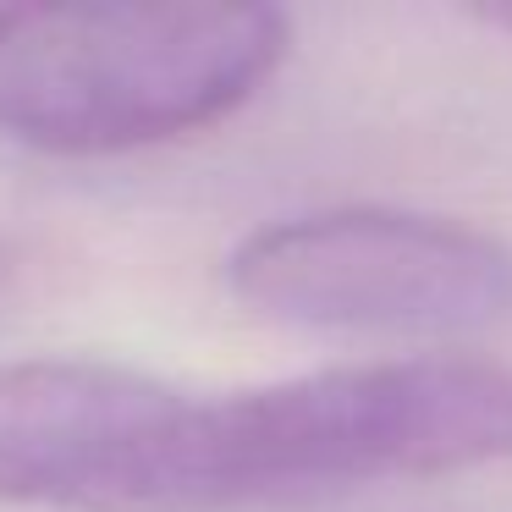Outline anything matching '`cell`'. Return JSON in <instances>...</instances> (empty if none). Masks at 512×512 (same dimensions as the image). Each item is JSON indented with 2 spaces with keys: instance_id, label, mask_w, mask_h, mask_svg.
<instances>
[{
  "instance_id": "cell-1",
  "label": "cell",
  "mask_w": 512,
  "mask_h": 512,
  "mask_svg": "<svg viewBox=\"0 0 512 512\" xmlns=\"http://www.w3.org/2000/svg\"><path fill=\"white\" fill-rule=\"evenodd\" d=\"M512 457V364L386 358L188 397L116 369L67 512H259Z\"/></svg>"
},
{
  "instance_id": "cell-2",
  "label": "cell",
  "mask_w": 512,
  "mask_h": 512,
  "mask_svg": "<svg viewBox=\"0 0 512 512\" xmlns=\"http://www.w3.org/2000/svg\"><path fill=\"white\" fill-rule=\"evenodd\" d=\"M270 6H0V133L127 155L215 127L287 61Z\"/></svg>"
},
{
  "instance_id": "cell-3",
  "label": "cell",
  "mask_w": 512,
  "mask_h": 512,
  "mask_svg": "<svg viewBox=\"0 0 512 512\" xmlns=\"http://www.w3.org/2000/svg\"><path fill=\"white\" fill-rule=\"evenodd\" d=\"M226 287L303 331H468L512 309V248L463 221L353 204L248 232Z\"/></svg>"
},
{
  "instance_id": "cell-4",
  "label": "cell",
  "mask_w": 512,
  "mask_h": 512,
  "mask_svg": "<svg viewBox=\"0 0 512 512\" xmlns=\"http://www.w3.org/2000/svg\"><path fill=\"white\" fill-rule=\"evenodd\" d=\"M490 23H496V28H512V6H501V12H490Z\"/></svg>"
},
{
  "instance_id": "cell-5",
  "label": "cell",
  "mask_w": 512,
  "mask_h": 512,
  "mask_svg": "<svg viewBox=\"0 0 512 512\" xmlns=\"http://www.w3.org/2000/svg\"><path fill=\"white\" fill-rule=\"evenodd\" d=\"M12 276V254H6V243H0V281Z\"/></svg>"
}]
</instances>
